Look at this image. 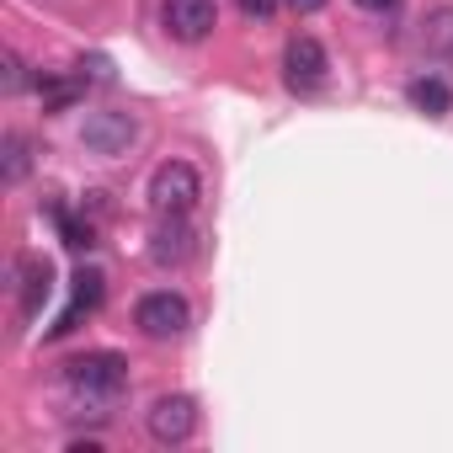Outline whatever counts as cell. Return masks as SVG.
I'll return each instance as SVG.
<instances>
[{
  "instance_id": "cell-1",
  "label": "cell",
  "mask_w": 453,
  "mask_h": 453,
  "mask_svg": "<svg viewBox=\"0 0 453 453\" xmlns=\"http://www.w3.org/2000/svg\"><path fill=\"white\" fill-rule=\"evenodd\" d=\"M65 389L81 405H118L128 395V363L118 352H86L65 363Z\"/></svg>"
},
{
  "instance_id": "cell-2",
  "label": "cell",
  "mask_w": 453,
  "mask_h": 453,
  "mask_svg": "<svg viewBox=\"0 0 453 453\" xmlns=\"http://www.w3.org/2000/svg\"><path fill=\"white\" fill-rule=\"evenodd\" d=\"M197 197H203V176H197L187 160L155 165V176H150V208H155V213H192Z\"/></svg>"
},
{
  "instance_id": "cell-3",
  "label": "cell",
  "mask_w": 453,
  "mask_h": 453,
  "mask_svg": "<svg viewBox=\"0 0 453 453\" xmlns=\"http://www.w3.org/2000/svg\"><path fill=\"white\" fill-rule=\"evenodd\" d=\"M134 326H139L144 336H155V342H171V336H181V331L192 326V310H187V299H181V294L160 288V294H144V299H139Z\"/></svg>"
},
{
  "instance_id": "cell-4",
  "label": "cell",
  "mask_w": 453,
  "mask_h": 453,
  "mask_svg": "<svg viewBox=\"0 0 453 453\" xmlns=\"http://www.w3.org/2000/svg\"><path fill=\"white\" fill-rule=\"evenodd\" d=\"M139 139V123H134V112H118V107H102V112H91L86 118V128H81V144L91 150V155H128V144Z\"/></svg>"
},
{
  "instance_id": "cell-5",
  "label": "cell",
  "mask_w": 453,
  "mask_h": 453,
  "mask_svg": "<svg viewBox=\"0 0 453 453\" xmlns=\"http://www.w3.org/2000/svg\"><path fill=\"white\" fill-rule=\"evenodd\" d=\"M160 22H165V33L176 43H203L219 27V6H213V0H165Z\"/></svg>"
},
{
  "instance_id": "cell-6",
  "label": "cell",
  "mask_w": 453,
  "mask_h": 453,
  "mask_svg": "<svg viewBox=\"0 0 453 453\" xmlns=\"http://www.w3.org/2000/svg\"><path fill=\"white\" fill-rule=\"evenodd\" d=\"M197 432V405L192 395H160L150 405V437L155 442H187Z\"/></svg>"
},
{
  "instance_id": "cell-7",
  "label": "cell",
  "mask_w": 453,
  "mask_h": 453,
  "mask_svg": "<svg viewBox=\"0 0 453 453\" xmlns=\"http://www.w3.org/2000/svg\"><path fill=\"white\" fill-rule=\"evenodd\" d=\"M102 294H107V278H102L96 267L75 273V294H70V310H65V315H59V320H54V326L43 331V336H49V342L70 336V331H75V326H81L86 315H96V310H102Z\"/></svg>"
},
{
  "instance_id": "cell-8",
  "label": "cell",
  "mask_w": 453,
  "mask_h": 453,
  "mask_svg": "<svg viewBox=\"0 0 453 453\" xmlns=\"http://www.w3.org/2000/svg\"><path fill=\"white\" fill-rule=\"evenodd\" d=\"M192 251H197V235H192L187 213H160L155 235H150V257H155L160 267H181Z\"/></svg>"
},
{
  "instance_id": "cell-9",
  "label": "cell",
  "mask_w": 453,
  "mask_h": 453,
  "mask_svg": "<svg viewBox=\"0 0 453 453\" xmlns=\"http://www.w3.org/2000/svg\"><path fill=\"white\" fill-rule=\"evenodd\" d=\"M283 65H288V86L294 91H315L320 81H326V49L315 43V38H294L288 43V54H283Z\"/></svg>"
},
{
  "instance_id": "cell-10",
  "label": "cell",
  "mask_w": 453,
  "mask_h": 453,
  "mask_svg": "<svg viewBox=\"0 0 453 453\" xmlns=\"http://www.w3.org/2000/svg\"><path fill=\"white\" fill-rule=\"evenodd\" d=\"M17 278H22V315L33 320V315L49 304V294H54V267H49L43 257H22Z\"/></svg>"
},
{
  "instance_id": "cell-11",
  "label": "cell",
  "mask_w": 453,
  "mask_h": 453,
  "mask_svg": "<svg viewBox=\"0 0 453 453\" xmlns=\"http://www.w3.org/2000/svg\"><path fill=\"white\" fill-rule=\"evenodd\" d=\"M27 165H33V144H27V134H6V144H0V181L17 187V181L27 176Z\"/></svg>"
},
{
  "instance_id": "cell-12",
  "label": "cell",
  "mask_w": 453,
  "mask_h": 453,
  "mask_svg": "<svg viewBox=\"0 0 453 453\" xmlns=\"http://www.w3.org/2000/svg\"><path fill=\"white\" fill-rule=\"evenodd\" d=\"M421 43H426V54L453 59V6H437V12L421 22Z\"/></svg>"
},
{
  "instance_id": "cell-13",
  "label": "cell",
  "mask_w": 453,
  "mask_h": 453,
  "mask_svg": "<svg viewBox=\"0 0 453 453\" xmlns=\"http://www.w3.org/2000/svg\"><path fill=\"white\" fill-rule=\"evenodd\" d=\"M411 107L426 112V118H442V112L453 107V91H448L442 81H426V75H421V81H411Z\"/></svg>"
},
{
  "instance_id": "cell-14",
  "label": "cell",
  "mask_w": 453,
  "mask_h": 453,
  "mask_svg": "<svg viewBox=\"0 0 453 453\" xmlns=\"http://www.w3.org/2000/svg\"><path fill=\"white\" fill-rule=\"evenodd\" d=\"M38 96H43V112H65L81 96V81H43L38 75Z\"/></svg>"
},
{
  "instance_id": "cell-15",
  "label": "cell",
  "mask_w": 453,
  "mask_h": 453,
  "mask_svg": "<svg viewBox=\"0 0 453 453\" xmlns=\"http://www.w3.org/2000/svg\"><path fill=\"white\" fill-rule=\"evenodd\" d=\"M54 219H59V230H65V246H91V224L70 219L65 208H54Z\"/></svg>"
},
{
  "instance_id": "cell-16",
  "label": "cell",
  "mask_w": 453,
  "mask_h": 453,
  "mask_svg": "<svg viewBox=\"0 0 453 453\" xmlns=\"http://www.w3.org/2000/svg\"><path fill=\"white\" fill-rule=\"evenodd\" d=\"M0 65H6V96H17V91L27 86V70H22V59L6 49V54H0Z\"/></svg>"
},
{
  "instance_id": "cell-17",
  "label": "cell",
  "mask_w": 453,
  "mask_h": 453,
  "mask_svg": "<svg viewBox=\"0 0 453 453\" xmlns=\"http://www.w3.org/2000/svg\"><path fill=\"white\" fill-rule=\"evenodd\" d=\"M235 6H241V12H246L251 22H267V17L278 12V0H235Z\"/></svg>"
},
{
  "instance_id": "cell-18",
  "label": "cell",
  "mask_w": 453,
  "mask_h": 453,
  "mask_svg": "<svg viewBox=\"0 0 453 453\" xmlns=\"http://www.w3.org/2000/svg\"><path fill=\"white\" fill-rule=\"evenodd\" d=\"M326 6V0H288V12H299V17H315Z\"/></svg>"
},
{
  "instance_id": "cell-19",
  "label": "cell",
  "mask_w": 453,
  "mask_h": 453,
  "mask_svg": "<svg viewBox=\"0 0 453 453\" xmlns=\"http://www.w3.org/2000/svg\"><path fill=\"white\" fill-rule=\"evenodd\" d=\"M357 6H363V12H395L400 0H357Z\"/></svg>"
}]
</instances>
